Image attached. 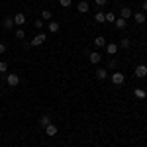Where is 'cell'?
Masks as SVG:
<instances>
[{
	"label": "cell",
	"instance_id": "cell-1",
	"mask_svg": "<svg viewBox=\"0 0 147 147\" xmlns=\"http://www.w3.org/2000/svg\"><path fill=\"white\" fill-rule=\"evenodd\" d=\"M6 84H8L10 88H16V86L20 84V75H16V73H6Z\"/></svg>",
	"mask_w": 147,
	"mask_h": 147
},
{
	"label": "cell",
	"instance_id": "cell-2",
	"mask_svg": "<svg viewBox=\"0 0 147 147\" xmlns=\"http://www.w3.org/2000/svg\"><path fill=\"white\" fill-rule=\"evenodd\" d=\"M110 80H112V84H116V86H120V84H124L125 75H124V73H120V71H114L112 75H110Z\"/></svg>",
	"mask_w": 147,
	"mask_h": 147
},
{
	"label": "cell",
	"instance_id": "cell-3",
	"mask_svg": "<svg viewBox=\"0 0 147 147\" xmlns=\"http://www.w3.org/2000/svg\"><path fill=\"white\" fill-rule=\"evenodd\" d=\"M45 41H47V34H37L34 39H32L30 45H32V47H39L41 43H45Z\"/></svg>",
	"mask_w": 147,
	"mask_h": 147
},
{
	"label": "cell",
	"instance_id": "cell-4",
	"mask_svg": "<svg viewBox=\"0 0 147 147\" xmlns=\"http://www.w3.org/2000/svg\"><path fill=\"white\" fill-rule=\"evenodd\" d=\"M134 75H136L137 79H145V77H147V65H143V63H141V65H137Z\"/></svg>",
	"mask_w": 147,
	"mask_h": 147
},
{
	"label": "cell",
	"instance_id": "cell-5",
	"mask_svg": "<svg viewBox=\"0 0 147 147\" xmlns=\"http://www.w3.org/2000/svg\"><path fill=\"white\" fill-rule=\"evenodd\" d=\"M12 18H14V26H18V28L26 24V14L24 12H16V16H12Z\"/></svg>",
	"mask_w": 147,
	"mask_h": 147
},
{
	"label": "cell",
	"instance_id": "cell-6",
	"mask_svg": "<svg viewBox=\"0 0 147 147\" xmlns=\"http://www.w3.org/2000/svg\"><path fill=\"white\" fill-rule=\"evenodd\" d=\"M131 18H134V22L139 24V26H141V24H145V20H147L145 12H134V16H131Z\"/></svg>",
	"mask_w": 147,
	"mask_h": 147
},
{
	"label": "cell",
	"instance_id": "cell-7",
	"mask_svg": "<svg viewBox=\"0 0 147 147\" xmlns=\"http://www.w3.org/2000/svg\"><path fill=\"white\" fill-rule=\"evenodd\" d=\"M43 129H45V134H47L49 137H55V136H57V131H59V127H57L55 124H47Z\"/></svg>",
	"mask_w": 147,
	"mask_h": 147
},
{
	"label": "cell",
	"instance_id": "cell-8",
	"mask_svg": "<svg viewBox=\"0 0 147 147\" xmlns=\"http://www.w3.org/2000/svg\"><path fill=\"white\" fill-rule=\"evenodd\" d=\"M131 16H134V12H131V8H127V6H124V8L120 10V18H124L125 22H127Z\"/></svg>",
	"mask_w": 147,
	"mask_h": 147
},
{
	"label": "cell",
	"instance_id": "cell-9",
	"mask_svg": "<svg viewBox=\"0 0 147 147\" xmlns=\"http://www.w3.org/2000/svg\"><path fill=\"white\" fill-rule=\"evenodd\" d=\"M118 51H120V47H118V43H106V53H108V55H116V53H118Z\"/></svg>",
	"mask_w": 147,
	"mask_h": 147
},
{
	"label": "cell",
	"instance_id": "cell-10",
	"mask_svg": "<svg viewBox=\"0 0 147 147\" xmlns=\"http://www.w3.org/2000/svg\"><path fill=\"white\" fill-rule=\"evenodd\" d=\"M77 10H79L80 14H86V12L90 10V4H88L86 0H80V2H79V6H77Z\"/></svg>",
	"mask_w": 147,
	"mask_h": 147
},
{
	"label": "cell",
	"instance_id": "cell-11",
	"mask_svg": "<svg viewBox=\"0 0 147 147\" xmlns=\"http://www.w3.org/2000/svg\"><path fill=\"white\" fill-rule=\"evenodd\" d=\"M94 75H96V79H98V80H106V79H108V69H96Z\"/></svg>",
	"mask_w": 147,
	"mask_h": 147
},
{
	"label": "cell",
	"instance_id": "cell-12",
	"mask_svg": "<svg viewBox=\"0 0 147 147\" xmlns=\"http://www.w3.org/2000/svg\"><path fill=\"white\" fill-rule=\"evenodd\" d=\"M47 30H49L51 34H57V32L61 30V26H59V22H55V20H51V22L47 24Z\"/></svg>",
	"mask_w": 147,
	"mask_h": 147
},
{
	"label": "cell",
	"instance_id": "cell-13",
	"mask_svg": "<svg viewBox=\"0 0 147 147\" xmlns=\"http://www.w3.org/2000/svg\"><path fill=\"white\" fill-rule=\"evenodd\" d=\"M2 28H4V30H12V28H14V18H12V16H6L4 22H2Z\"/></svg>",
	"mask_w": 147,
	"mask_h": 147
},
{
	"label": "cell",
	"instance_id": "cell-14",
	"mask_svg": "<svg viewBox=\"0 0 147 147\" xmlns=\"http://www.w3.org/2000/svg\"><path fill=\"white\" fill-rule=\"evenodd\" d=\"M88 61H90L92 65H98L102 61V55L100 53H88Z\"/></svg>",
	"mask_w": 147,
	"mask_h": 147
},
{
	"label": "cell",
	"instance_id": "cell-15",
	"mask_svg": "<svg viewBox=\"0 0 147 147\" xmlns=\"http://www.w3.org/2000/svg\"><path fill=\"white\" fill-rule=\"evenodd\" d=\"M134 96L139 98V100H143V98H147V90H143V88H134Z\"/></svg>",
	"mask_w": 147,
	"mask_h": 147
},
{
	"label": "cell",
	"instance_id": "cell-16",
	"mask_svg": "<svg viewBox=\"0 0 147 147\" xmlns=\"http://www.w3.org/2000/svg\"><path fill=\"white\" fill-rule=\"evenodd\" d=\"M129 45H131V41H129L127 37H122V39H120V43H118L120 49H129Z\"/></svg>",
	"mask_w": 147,
	"mask_h": 147
},
{
	"label": "cell",
	"instance_id": "cell-17",
	"mask_svg": "<svg viewBox=\"0 0 147 147\" xmlns=\"http://www.w3.org/2000/svg\"><path fill=\"white\" fill-rule=\"evenodd\" d=\"M51 18H53V12L51 10H43L41 12V20H43V22H51Z\"/></svg>",
	"mask_w": 147,
	"mask_h": 147
},
{
	"label": "cell",
	"instance_id": "cell-18",
	"mask_svg": "<svg viewBox=\"0 0 147 147\" xmlns=\"http://www.w3.org/2000/svg\"><path fill=\"white\" fill-rule=\"evenodd\" d=\"M104 45H106V39L102 35H96L94 37V47H104Z\"/></svg>",
	"mask_w": 147,
	"mask_h": 147
},
{
	"label": "cell",
	"instance_id": "cell-19",
	"mask_svg": "<svg viewBox=\"0 0 147 147\" xmlns=\"http://www.w3.org/2000/svg\"><path fill=\"white\" fill-rule=\"evenodd\" d=\"M104 20H106V22H110V24H114V22H116V14H114V12L104 14Z\"/></svg>",
	"mask_w": 147,
	"mask_h": 147
},
{
	"label": "cell",
	"instance_id": "cell-20",
	"mask_svg": "<svg viewBox=\"0 0 147 147\" xmlns=\"http://www.w3.org/2000/svg\"><path fill=\"white\" fill-rule=\"evenodd\" d=\"M47 124H51V118H49V116H41V118H39V125L45 127Z\"/></svg>",
	"mask_w": 147,
	"mask_h": 147
},
{
	"label": "cell",
	"instance_id": "cell-21",
	"mask_svg": "<svg viewBox=\"0 0 147 147\" xmlns=\"http://www.w3.org/2000/svg\"><path fill=\"white\" fill-rule=\"evenodd\" d=\"M94 20H96V24H104L106 20H104V12H96L94 14Z\"/></svg>",
	"mask_w": 147,
	"mask_h": 147
},
{
	"label": "cell",
	"instance_id": "cell-22",
	"mask_svg": "<svg viewBox=\"0 0 147 147\" xmlns=\"http://www.w3.org/2000/svg\"><path fill=\"white\" fill-rule=\"evenodd\" d=\"M6 73H8V63L0 61V75H6Z\"/></svg>",
	"mask_w": 147,
	"mask_h": 147
},
{
	"label": "cell",
	"instance_id": "cell-23",
	"mask_svg": "<svg viewBox=\"0 0 147 147\" xmlns=\"http://www.w3.org/2000/svg\"><path fill=\"white\" fill-rule=\"evenodd\" d=\"M114 24H116V28H120V30L125 28V20H124V18H116V22H114Z\"/></svg>",
	"mask_w": 147,
	"mask_h": 147
},
{
	"label": "cell",
	"instance_id": "cell-24",
	"mask_svg": "<svg viewBox=\"0 0 147 147\" xmlns=\"http://www.w3.org/2000/svg\"><path fill=\"white\" fill-rule=\"evenodd\" d=\"M24 37H26V32L22 28H16V39H24Z\"/></svg>",
	"mask_w": 147,
	"mask_h": 147
},
{
	"label": "cell",
	"instance_id": "cell-25",
	"mask_svg": "<svg viewBox=\"0 0 147 147\" xmlns=\"http://www.w3.org/2000/svg\"><path fill=\"white\" fill-rule=\"evenodd\" d=\"M71 4H73V0H59V6L61 8H69Z\"/></svg>",
	"mask_w": 147,
	"mask_h": 147
},
{
	"label": "cell",
	"instance_id": "cell-26",
	"mask_svg": "<svg viewBox=\"0 0 147 147\" xmlns=\"http://www.w3.org/2000/svg\"><path fill=\"white\" fill-rule=\"evenodd\" d=\"M116 67H118V59H110V61H108V69H112V71H114Z\"/></svg>",
	"mask_w": 147,
	"mask_h": 147
},
{
	"label": "cell",
	"instance_id": "cell-27",
	"mask_svg": "<svg viewBox=\"0 0 147 147\" xmlns=\"http://www.w3.org/2000/svg\"><path fill=\"white\" fill-rule=\"evenodd\" d=\"M94 4H96L98 8H102V6H106V4H108V0H94Z\"/></svg>",
	"mask_w": 147,
	"mask_h": 147
},
{
	"label": "cell",
	"instance_id": "cell-28",
	"mask_svg": "<svg viewBox=\"0 0 147 147\" xmlns=\"http://www.w3.org/2000/svg\"><path fill=\"white\" fill-rule=\"evenodd\" d=\"M34 26L37 28V30H39V28H43V20H41V18H39V20H35V22H34Z\"/></svg>",
	"mask_w": 147,
	"mask_h": 147
},
{
	"label": "cell",
	"instance_id": "cell-29",
	"mask_svg": "<svg viewBox=\"0 0 147 147\" xmlns=\"http://www.w3.org/2000/svg\"><path fill=\"white\" fill-rule=\"evenodd\" d=\"M4 51H6V45H4V43H0V55H2Z\"/></svg>",
	"mask_w": 147,
	"mask_h": 147
},
{
	"label": "cell",
	"instance_id": "cell-30",
	"mask_svg": "<svg viewBox=\"0 0 147 147\" xmlns=\"http://www.w3.org/2000/svg\"><path fill=\"white\" fill-rule=\"evenodd\" d=\"M141 8H143V12H147V0H143V4H141Z\"/></svg>",
	"mask_w": 147,
	"mask_h": 147
},
{
	"label": "cell",
	"instance_id": "cell-31",
	"mask_svg": "<svg viewBox=\"0 0 147 147\" xmlns=\"http://www.w3.org/2000/svg\"><path fill=\"white\" fill-rule=\"evenodd\" d=\"M145 51H147V45H145Z\"/></svg>",
	"mask_w": 147,
	"mask_h": 147
}]
</instances>
